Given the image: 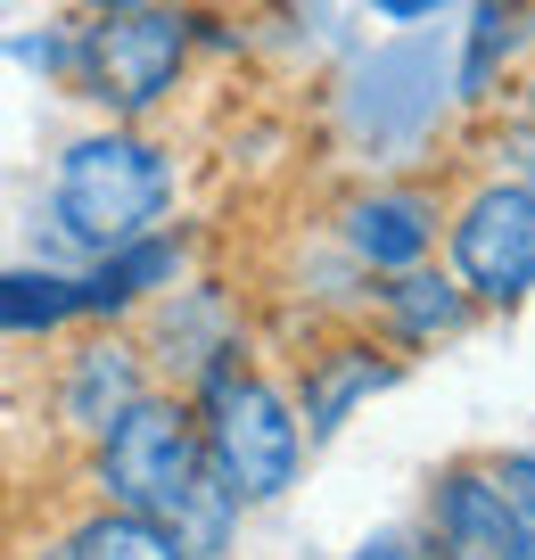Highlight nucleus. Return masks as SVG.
I'll return each instance as SVG.
<instances>
[{
	"label": "nucleus",
	"instance_id": "obj_6",
	"mask_svg": "<svg viewBox=\"0 0 535 560\" xmlns=\"http://www.w3.org/2000/svg\"><path fill=\"white\" fill-rule=\"evenodd\" d=\"M445 83H453L445 50H437L429 34L387 42V50L363 58L354 83H346V132L371 140V149H412V140L445 116Z\"/></svg>",
	"mask_w": 535,
	"mask_h": 560
},
{
	"label": "nucleus",
	"instance_id": "obj_7",
	"mask_svg": "<svg viewBox=\"0 0 535 560\" xmlns=\"http://www.w3.org/2000/svg\"><path fill=\"white\" fill-rule=\"evenodd\" d=\"M338 240H346V256L363 264V272L396 280V272H412V264L437 247V207L420 190H363V198H346Z\"/></svg>",
	"mask_w": 535,
	"mask_h": 560
},
{
	"label": "nucleus",
	"instance_id": "obj_5",
	"mask_svg": "<svg viewBox=\"0 0 535 560\" xmlns=\"http://www.w3.org/2000/svg\"><path fill=\"white\" fill-rule=\"evenodd\" d=\"M453 280L478 305H519L535 289V190L527 182H486L453 214Z\"/></svg>",
	"mask_w": 535,
	"mask_h": 560
},
{
	"label": "nucleus",
	"instance_id": "obj_16",
	"mask_svg": "<svg viewBox=\"0 0 535 560\" xmlns=\"http://www.w3.org/2000/svg\"><path fill=\"white\" fill-rule=\"evenodd\" d=\"M486 487H495L502 527H511V560H535V454L495 462V470H486Z\"/></svg>",
	"mask_w": 535,
	"mask_h": 560
},
{
	"label": "nucleus",
	"instance_id": "obj_2",
	"mask_svg": "<svg viewBox=\"0 0 535 560\" xmlns=\"http://www.w3.org/2000/svg\"><path fill=\"white\" fill-rule=\"evenodd\" d=\"M165 198H173V165H165V149H149L140 132L74 140L67 158H58V182H50L58 223L83 247H100V256L124 247V240H140V231H156Z\"/></svg>",
	"mask_w": 535,
	"mask_h": 560
},
{
	"label": "nucleus",
	"instance_id": "obj_19",
	"mask_svg": "<svg viewBox=\"0 0 535 560\" xmlns=\"http://www.w3.org/2000/svg\"><path fill=\"white\" fill-rule=\"evenodd\" d=\"M519 182L535 190V132H527V149H519Z\"/></svg>",
	"mask_w": 535,
	"mask_h": 560
},
{
	"label": "nucleus",
	"instance_id": "obj_8",
	"mask_svg": "<svg viewBox=\"0 0 535 560\" xmlns=\"http://www.w3.org/2000/svg\"><path fill=\"white\" fill-rule=\"evenodd\" d=\"M429 544L437 560H511V527L486 487V470H445L429 494Z\"/></svg>",
	"mask_w": 535,
	"mask_h": 560
},
{
	"label": "nucleus",
	"instance_id": "obj_21",
	"mask_svg": "<svg viewBox=\"0 0 535 560\" xmlns=\"http://www.w3.org/2000/svg\"><path fill=\"white\" fill-rule=\"evenodd\" d=\"M527 116H535V83H527Z\"/></svg>",
	"mask_w": 535,
	"mask_h": 560
},
{
	"label": "nucleus",
	"instance_id": "obj_9",
	"mask_svg": "<svg viewBox=\"0 0 535 560\" xmlns=\"http://www.w3.org/2000/svg\"><path fill=\"white\" fill-rule=\"evenodd\" d=\"M132 396H149V387H140V354L124 347V338H91V347H74V363H67L58 412H67V429L100 438V429H107Z\"/></svg>",
	"mask_w": 535,
	"mask_h": 560
},
{
	"label": "nucleus",
	"instance_id": "obj_14",
	"mask_svg": "<svg viewBox=\"0 0 535 560\" xmlns=\"http://www.w3.org/2000/svg\"><path fill=\"white\" fill-rule=\"evenodd\" d=\"M387 322H396L404 338H453L469 322V298H462V280H437V272H396V289H387Z\"/></svg>",
	"mask_w": 535,
	"mask_h": 560
},
{
	"label": "nucleus",
	"instance_id": "obj_10",
	"mask_svg": "<svg viewBox=\"0 0 535 560\" xmlns=\"http://www.w3.org/2000/svg\"><path fill=\"white\" fill-rule=\"evenodd\" d=\"M527 34H535L527 0H478V9H469L462 67H453V100H495V74L519 58V42H527Z\"/></svg>",
	"mask_w": 535,
	"mask_h": 560
},
{
	"label": "nucleus",
	"instance_id": "obj_20",
	"mask_svg": "<svg viewBox=\"0 0 535 560\" xmlns=\"http://www.w3.org/2000/svg\"><path fill=\"white\" fill-rule=\"evenodd\" d=\"M74 9H91V18H100V9H140V0H74Z\"/></svg>",
	"mask_w": 535,
	"mask_h": 560
},
{
	"label": "nucleus",
	"instance_id": "obj_18",
	"mask_svg": "<svg viewBox=\"0 0 535 560\" xmlns=\"http://www.w3.org/2000/svg\"><path fill=\"white\" fill-rule=\"evenodd\" d=\"M371 9H380L387 25H429L437 9H453V0H371Z\"/></svg>",
	"mask_w": 535,
	"mask_h": 560
},
{
	"label": "nucleus",
	"instance_id": "obj_4",
	"mask_svg": "<svg viewBox=\"0 0 535 560\" xmlns=\"http://www.w3.org/2000/svg\"><path fill=\"white\" fill-rule=\"evenodd\" d=\"M207 478V445H198V412L173 396H132L100 429V487L107 503L149 511V520H182V503Z\"/></svg>",
	"mask_w": 535,
	"mask_h": 560
},
{
	"label": "nucleus",
	"instance_id": "obj_13",
	"mask_svg": "<svg viewBox=\"0 0 535 560\" xmlns=\"http://www.w3.org/2000/svg\"><path fill=\"white\" fill-rule=\"evenodd\" d=\"M67 560H190L182 552V536H173L165 520H149V511H100V520L74 527Z\"/></svg>",
	"mask_w": 535,
	"mask_h": 560
},
{
	"label": "nucleus",
	"instance_id": "obj_1",
	"mask_svg": "<svg viewBox=\"0 0 535 560\" xmlns=\"http://www.w3.org/2000/svg\"><path fill=\"white\" fill-rule=\"evenodd\" d=\"M198 445H207V470L231 503H272L296 478V454H305V429H296L289 396L264 380H247L240 363H214L198 380Z\"/></svg>",
	"mask_w": 535,
	"mask_h": 560
},
{
	"label": "nucleus",
	"instance_id": "obj_12",
	"mask_svg": "<svg viewBox=\"0 0 535 560\" xmlns=\"http://www.w3.org/2000/svg\"><path fill=\"white\" fill-rule=\"evenodd\" d=\"M380 387H396V363H387V354H371V347L322 354V363L305 371V429H313V438H329V429H338L363 396H380Z\"/></svg>",
	"mask_w": 535,
	"mask_h": 560
},
{
	"label": "nucleus",
	"instance_id": "obj_11",
	"mask_svg": "<svg viewBox=\"0 0 535 560\" xmlns=\"http://www.w3.org/2000/svg\"><path fill=\"white\" fill-rule=\"evenodd\" d=\"M173 264H182V247L156 240V231H140V240L107 247L100 272L83 280V314H132L149 289H165V280H173Z\"/></svg>",
	"mask_w": 535,
	"mask_h": 560
},
{
	"label": "nucleus",
	"instance_id": "obj_3",
	"mask_svg": "<svg viewBox=\"0 0 535 560\" xmlns=\"http://www.w3.org/2000/svg\"><path fill=\"white\" fill-rule=\"evenodd\" d=\"M190 9H165V0H140V9H100V25L74 34L67 83L83 91L107 116H149L173 83H182V58H190Z\"/></svg>",
	"mask_w": 535,
	"mask_h": 560
},
{
	"label": "nucleus",
	"instance_id": "obj_17",
	"mask_svg": "<svg viewBox=\"0 0 535 560\" xmlns=\"http://www.w3.org/2000/svg\"><path fill=\"white\" fill-rule=\"evenodd\" d=\"M346 560H437V544H420V536H404V527H387V536L354 544Z\"/></svg>",
	"mask_w": 535,
	"mask_h": 560
},
{
	"label": "nucleus",
	"instance_id": "obj_15",
	"mask_svg": "<svg viewBox=\"0 0 535 560\" xmlns=\"http://www.w3.org/2000/svg\"><path fill=\"white\" fill-rule=\"evenodd\" d=\"M83 314V280L67 272H0V330H58Z\"/></svg>",
	"mask_w": 535,
	"mask_h": 560
}]
</instances>
